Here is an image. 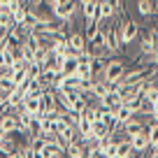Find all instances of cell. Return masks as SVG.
Returning <instances> with one entry per match:
<instances>
[{
	"label": "cell",
	"mask_w": 158,
	"mask_h": 158,
	"mask_svg": "<svg viewBox=\"0 0 158 158\" xmlns=\"http://www.w3.org/2000/svg\"><path fill=\"white\" fill-rule=\"evenodd\" d=\"M26 14H28V7L26 5H21V7H16L14 12H12V16H14V26H21L23 23V19H26Z\"/></svg>",
	"instance_id": "ffe728a7"
},
{
	"label": "cell",
	"mask_w": 158,
	"mask_h": 158,
	"mask_svg": "<svg viewBox=\"0 0 158 158\" xmlns=\"http://www.w3.org/2000/svg\"><path fill=\"white\" fill-rule=\"evenodd\" d=\"M133 116H135V114L130 112L128 107H123V105H121V107H118L116 112H114V118H116V126H118V128H121V126H123L126 121H128V118H133Z\"/></svg>",
	"instance_id": "ac0fdd59"
},
{
	"label": "cell",
	"mask_w": 158,
	"mask_h": 158,
	"mask_svg": "<svg viewBox=\"0 0 158 158\" xmlns=\"http://www.w3.org/2000/svg\"><path fill=\"white\" fill-rule=\"evenodd\" d=\"M144 133H147V139H149V147H151V144H156V142H158V123H156V121H151V123L147 126V130H144Z\"/></svg>",
	"instance_id": "d6986e66"
},
{
	"label": "cell",
	"mask_w": 158,
	"mask_h": 158,
	"mask_svg": "<svg viewBox=\"0 0 158 158\" xmlns=\"http://www.w3.org/2000/svg\"><path fill=\"white\" fill-rule=\"evenodd\" d=\"M137 12L144 19H151V16H156V2L153 0H137Z\"/></svg>",
	"instance_id": "4fadbf2b"
},
{
	"label": "cell",
	"mask_w": 158,
	"mask_h": 158,
	"mask_svg": "<svg viewBox=\"0 0 158 158\" xmlns=\"http://www.w3.org/2000/svg\"><path fill=\"white\" fill-rule=\"evenodd\" d=\"M151 121H156V123H158V102L153 105V112H151Z\"/></svg>",
	"instance_id": "603a6c76"
},
{
	"label": "cell",
	"mask_w": 158,
	"mask_h": 158,
	"mask_svg": "<svg viewBox=\"0 0 158 158\" xmlns=\"http://www.w3.org/2000/svg\"><path fill=\"white\" fill-rule=\"evenodd\" d=\"M98 105H102L105 109H109V112L114 114V112H116V109L121 107V105H123V102H121V98H118V93H116V91H109V93L105 95V98L100 100Z\"/></svg>",
	"instance_id": "ba28073f"
},
{
	"label": "cell",
	"mask_w": 158,
	"mask_h": 158,
	"mask_svg": "<svg viewBox=\"0 0 158 158\" xmlns=\"http://www.w3.org/2000/svg\"><path fill=\"white\" fill-rule=\"evenodd\" d=\"M5 137H7V135H5V133H2V130H0V144L5 142Z\"/></svg>",
	"instance_id": "cb8c5ba5"
},
{
	"label": "cell",
	"mask_w": 158,
	"mask_h": 158,
	"mask_svg": "<svg viewBox=\"0 0 158 158\" xmlns=\"http://www.w3.org/2000/svg\"><path fill=\"white\" fill-rule=\"evenodd\" d=\"M44 5L49 7L51 12H54V10H56V5H58V0H44Z\"/></svg>",
	"instance_id": "7402d4cb"
},
{
	"label": "cell",
	"mask_w": 158,
	"mask_h": 158,
	"mask_svg": "<svg viewBox=\"0 0 158 158\" xmlns=\"http://www.w3.org/2000/svg\"><path fill=\"white\" fill-rule=\"evenodd\" d=\"M105 47H107V54H112V56H116L118 51L123 49L121 40H118V26L116 23H107V28H105Z\"/></svg>",
	"instance_id": "3957f363"
},
{
	"label": "cell",
	"mask_w": 158,
	"mask_h": 158,
	"mask_svg": "<svg viewBox=\"0 0 158 158\" xmlns=\"http://www.w3.org/2000/svg\"><path fill=\"white\" fill-rule=\"evenodd\" d=\"M16 49H19V54H21V60H23L26 65H28V63H33V58H35V47H30L28 42L23 40V42H21V44L16 47Z\"/></svg>",
	"instance_id": "9a60e30c"
},
{
	"label": "cell",
	"mask_w": 158,
	"mask_h": 158,
	"mask_svg": "<svg viewBox=\"0 0 158 158\" xmlns=\"http://www.w3.org/2000/svg\"><path fill=\"white\" fill-rule=\"evenodd\" d=\"M153 2H156V5H158V0H153Z\"/></svg>",
	"instance_id": "4316f807"
},
{
	"label": "cell",
	"mask_w": 158,
	"mask_h": 158,
	"mask_svg": "<svg viewBox=\"0 0 158 158\" xmlns=\"http://www.w3.org/2000/svg\"><path fill=\"white\" fill-rule=\"evenodd\" d=\"M0 130H2L5 135L21 133V126H19V118H16V114H7V116L0 118Z\"/></svg>",
	"instance_id": "8992f818"
},
{
	"label": "cell",
	"mask_w": 158,
	"mask_h": 158,
	"mask_svg": "<svg viewBox=\"0 0 158 158\" xmlns=\"http://www.w3.org/2000/svg\"><path fill=\"white\" fill-rule=\"evenodd\" d=\"M144 128H147V126H144V118H142V116H137V114H135L133 118H128V121H126V123L121 126V133H123L126 137H133V135L142 133Z\"/></svg>",
	"instance_id": "277c9868"
},
{
	"label": "cell",
	"mask_w": 158,
	"mask_h": 158,
	"mask_svg": "<svg viewBox=\"0 0 158 158\" xmlns=\"http://www.w3.org/2000/svg\"><path fill=\"white\" fill-rule=\"evenodd\" d=\"M42 65H37V63H28L26 65V72H28V79H40V74H42Z\"/></svg>",
	"instance_id": "44dd1931"
},
{
	"label": "cell",
	"mask_w": 158,
	"mask_h": 158,
	"mask_svg": "<svg viewBox=\"0 0 158 158\" xmlns=\"http://www.w3.org/2000/svg\"><path fill=\"white\" fill-rule=\"evenodd\" d=\"M107 135H112V133L107 130V126H105L102 121H93V123H91V139H93V142H100V139H105Z\"/></svg>",
	"instance_id": "7c38bea8"
},
{
	"label": "cell",
	"mask_w": 158,
	"mask_h": 158,
	"mask_svg": "<svg viewBox=\"0 0 158 158\" xmlns=\"http://www.w3.org/2000/svg\"><path fill=\"white\" fill-rule=\"evenodd\" d=\"M68 49H72L74 54H81L86 51V37H84V30H77V33H70L68 35Z\"/></svg>",
	"instance_id": "5b68a950"
},
{
	"label": "cell",
	"mask_w": 158,
	"mask_h": 158,
	"mask_svg": "<svg viewBox=\"0 0 158 158\" xmlns=\"http://www.w3.org/2000/svg\"><path fill=\"white\" fill-rule=\"evenodd\" d=\"M116 142H118L116 158H135V151H133V147H130V139L128 137H118Z\"/></svg>",
	"instance_id": "30bf717a"
},
{
	"label": "cell",
	"mask_w": 158,
	"mask_h": 158,
	"mask_svg": "<svg viewBox=\"0 0 158 158\" xmlns=\"http://www.w3.org/2000/svg\"><path fill=\"white\" fill-rule=\"evenodd\" d=\"M12 84H14V89L16 86H21L26 81V79H28V72H26V65H21V68H12Z\"/></svg>",
	"instance_id": "e0dca14e"
},
{
	"label": "cell",
	"mask_w": 158,
	"mask_h": 158,
	"mask_svg": "<svg viewBox=\"0 0 158 158\" xmlns=\"http://www.w3.org/2000/svg\"><path fill=\"white\" fill-rule=\"evenodd\" d=\"M118 40H121V47L130 44V42H135L139 35V23L135 19H128V21H118Z\"/></svg>",
	"instance_id": "7a4b0ae2"
},
{
	"label": "cell",
	"mask_w": 158,
	"mask_h": 158,
	"mask_svg": "<svg viewBox=\"0 0 158 158\" xmlns=\"http://www.w3.org/2000/svg\"><path fill=\"white\" fill-rule=\"evenodd\" d=\"M77 68H79L77 56H65V60L60 63V74H63V77H72V74L77 72Z\"/></svg>",
	"instance_id": "8fae6325"
},
{
	"label": "cell",
	"mask_w": 158,
	"mask_h": 158,
	"mask_svg": "<svg viewBox=\"0 0 158 158\" xmlns=\"http://www.w3.org/2000/svg\"><path fill=\"white\" fill-rule=\"evenodd\" d=\"M123 72H126V60L112 58V60H107V65H105L102 77H105V81H107V84L116 86L118 81H121V77H123Z\"/></svg>",
	"instance_id": "6da1fadb"
},
{
	"label": "cell",
	"mask_w": 158,
	"mask_h": 158,
	"mask_svg": "<svg viewBox=\"0 0 158 158\" xmlns=\"http://www.w3.org/2000/svg\"><path fill=\"white\" fill-rule=\"evenodd\" d=\"M14 26V16H12L10 7H0V30H10Z\"/></svg>",
	"instance_id": "2e32d148"
},
{
	"label": "cell",
	"mask_w": 158,
	"mask_h": 158,
	"mask_svg": "<svg viewBox=\"0 0 158 158\" xmlns=\"http://www.w3.org/2000/svg\"><path fill=\"white\" fill-rule=\"evenodd\" d=\"M153 84H156V86H158V72H156V77H153Z\"/></svg>",
	"instance_id": "484cf974"
},
{
	"label": "cell",
	"mask_w": 158,
	"mask_h": 158,
	"mask_svg": "<svg viewBox=\"0 0 158 158\" xmlns=\"http://www.w3.org/2000/svg\"><path fill=\"white\" fill-rule=\"evenodd\" d=\"M23 112L30 114L33 118H37L40 114H42V102H40V98H23Z\"/></svg>",
	"instance_id": "9c48e42d"
},
{
	"label": "cell",
	"mask_w": 158,
	"mask_h": 158,
	"mask_svg": "<svg viewBox=\"0 0 158 158\" xmlns=\"http://www.w3.org/2000/svg\"><path fill=\"white\" fill-rule=\"evenodd\" d=\"M105 65H107V58H105V56H93L91 63H89V70H91L93 77H98V74L105 72Z\"/></svg>",
	"instance_id": "5bb4252c"
},
{
	"label": "cell",
	"mask_w": 158,
	"mask_h": 158,
	"mask_svg": "<svg viewBox=\"0 0 158 158\" xmlns=\"http://www.w3.org/2000/svg\"><path fill=\"white\" fill-rule=\"evenodd\" d=\"M149 158H158V151H151V156H149Z\"/></svg>",
	"instance_id": "d4e9b609"
},
{
	"label": "cell",
	"mask_w": 158,
	"mask_h": 158,
	"mask_svg": "<svg viewBox=\"0 0 158 158\" xmlns=\"http://www.w3.org/2000/svg\"><path fill=\"white\" fill-rule=\"evenodd\" d=\"M147 130V128H144ZM137 133V135H133V137H128L130 139V147H133V151H135V156L137 153H147L149 151V139H147V133Z\"/></svg>",
	"instance_id": "52a82bcc"
}]
</instances>
